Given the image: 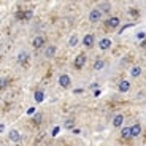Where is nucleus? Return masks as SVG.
<instances>
[{
	"instance_id": "1",
	"label": "nucleus",
	"mask_w": 146,
	"mask_h": 146,
	"mask_svg": "<svg viewBox=\"0 0 146 146\" xmlns=\"http://www.w3.org/2000/svg\"><path fill=\"white\" fill-rule=\"evenodd\" d=\"M86 60H88L86 54H84V52H81V54H78V56H76L75 62H73V67H75L76 70H81L84 65H86Z\"/></svg>"
},
{
	"instance_id": "2",
	"label": "nucleus",
	"mask_w": 146,
	"mask_h": 146,
	"mask_svg": "<svg viewBox=\"0 0 146 146\" xmlns=\"http://www.w3.org/2000/svg\"><path fill=\"white\" fill-rule=\"evenodd\" d=\"M70 84H72V78H70L67 73H62V75L59 76V86L64 88V89H68Z\"/></svg>"
},
{
	"instance_id": "3",
	"label": "nucleus",
	"mask_w": 146,
	"mask_h": 146,
	"mask_svg": "<svg viewBox=\"0 0 146 146\" xmlns=\"http://www.w3.org/2000/svg\"><path fill=\"white\" fill-rule=\"evenodd\" d=\"M102 11H100V8H94V10H91V13H89V21L91 22H99L100 19H102Z\"/></svg>"
},
{
	"instance_id": "4",
	"label": "nucleus",
	"mask_w": 146,
	"mask_h": 146,
	"mask_svg": "<svg viewBox=\"0 0 146 146\" xmlns=\"http://www.w3.org/2000/svg\"><path fill=\"white\" fill-rule=\"evenodd\" d=\"M121 24V19L117 18V16H113V18H108L105 21V26L108 27V29H117Z\"/></svg>"
},
{
	"instance_id": "5",
	"label": "nucleus",
	"mask_w": 146,
	"mask_h": 146,
	"mask_svg": "<svg viewBox=\"0 0 146 146\" xmlns=\"http://www.w3.org/2000/svg\"><path fill=\"white\" fill-rule=\"evenodd\" d=\"M44 43H46V38H44L43 35H36L32 41V46L35 48V49H40V48L44 46Z\"/></svg>"
},
{
	"instance_id": "6",
	"label": "nucleus",
	"mask_w": 146,
	"mask_h": 146,
	"mask_svg": "<svg viewBox=\"0 0 146 146\" xmlns=\"http://www.w3.org/2000/svg\"><path fill=\"white\" fill-rule=\"evenodd\" d=\"M94 41H95L94 33H86V35L83 36V44L86 48H92V46H94Z\"/></svg>"
},
{
	"instance_id": "7",
	"label": "nucleus",
	"mask_w": 146,
	"mask_h": 146,
	"mask_svg": "<svg viewBox=\"0 0 146 146\" xmlns=\"http://www.w3.org/2000/svg\"><path fill=\"white\" fill-rule=\"evenodd\" d=\"M130 132H132V138L140 137L141 135V124H140V122H135V124L130 127Z\"/></svg>"
},
{
	"instance_id": "8",
	"label": "nucleus",
	"mask_w": 146,
	"mask_h": 146,
	"mask_svg": "<svg viewBox=\"0 0 146 146\" xmlns=\"http://www.w3.org/2000/svg\"><path fill=\"white\" fill-rule=\"evenodd\" d=\"M56 52H57V48H56L54 44H51V46H48L46 49H44V57H46V59H52L56 56Z\"/></svg>"
},
{
	"instance_id": "9",
	"label": "nucleus",
	"mask_w": 146,
	"mask_h": 146,
	"mask_svg": "<svg viewBox=\"0 0 146 146\" xmlns=\"http://www.w3.org/2000/svg\"><path fill=\"white\" fill-rule=\"evenodd\" d=\"M117 89H119V92H122V94H124V92H129L130 91V83H129L127 80H122L117 84Z\"/></svg>"
},
{
	"instance_id": "10",
	"label": "nucleus",
	"mask_w": 146,
	"mask_h": 146,
	"mask_svg": "<svg viewBox=\"0 0 146 146\" xmlns=\"http://www.w3.org/2000/svg\"><path fill=\"white\" fill-rule=\"evenodd\" d=\"M18 62L21 64V65H26L27 62H29V52H26V51H21L18 54Z\"/></svg>"
},
{
	"instance_id": "11",
	"label": "nucleus",
	"mask_w": 146,
	"mask_h": 146,
	"mask_svg": "<svg viewBox=\"0 0 146 146\" xmlns=\"http://www.w3.org/2000/svg\"><path fill=\"white\" fill-rule=\"evenodd\" d=\"M110 46H111V40H110V38H102V40L99 41V48L102 49V51L110 49Z\"/></svg>"
},
{
	"instance_id": "12",
	"label": "nucleus",
	"mask_w": 146,
	"mask_h": 146,
	"mask_svg": "<svg viewBox=\"0 0 146 146\" xmlns=\"http://www.w3.org/2000/svg\"><path fill=\"white\" fill-rule=\"evenodd\" d=\"M8 137H10V140L13 143H19V141H21V133H19L18 130H11Z\"/></svg>"
},
{
	"instance_id": "13",
	"label": "nucleus",
	"mask_w": 146,
	"mask_h": 146,
	"mask_svg": "<svg viewBox=\"0 0 146 146\" xmlns=\"http://www.w3.org/2000/svg\"><path fill=\"white\" fill-rule=\"evenodd\" d=\"M122 122H124V116H122V114H116V116L113 117V127H121Z\"/></svg>"
},
{
	"instance_id": "14",
	"label": "nucleus",
	"mask_w": 146,
	"mask_h": 146,
	"mask_svg": "<svg viewBox=\"0 0 146 146\" xmlns=\"http://www.w3.org/2000/svg\"><path fill=\"white\" fill-rule=\"evenodd\" d=\"M121 137L122 140H130L132 138V132H130V127H124L121 130Z\"/></svg>"
},
{
	"instance_id": "15",
	"label": "nucleus",
	"mask_w": 146,
	"mask_h": 146,
	"mask_svg": "<svg viewBox=\"0 0 146 146\" xmlns=\"http://www.w3.org/2000/svg\"><path fill=\"white\" fill-rule=\"evenodd\" d=\"M141 67H138V65H135V67H132L130 68V76L132 78H137V76H140V75H141Z\"/></svg>"
},
{
	"instance_id": "16",
	"label": "nucleus",
	"mask_w": 146,
	"mask_h": 146,
	"mask_svg": "<svg viewBox=\"0 0 146 146\" xmlns=\"http://www.w3.org/2000/svg\"><path fill=\"white\" fill-rule=\"evenodd\" d=\"M78 43H80V36H78L76 33H73V35L70 36V40H68V46L75 48V46H76Z\"/></svg>"
},
{
	"instance_id": "17",
	"label": "nucleus",
	"mask_w": 146,
	"mask_h": 146,
	"mask_svg": "<svg viewBox=\"0 0 146 146\" xmlns=\"http://www.w3.org/2000/svg\"><path fill=\"white\" fill-rule=\"evenodd\" d=\"M103 67H105V60H103V59H95V62H94V70L95 72L102 70Z\"/></svg>"
},
{
	"instance_id": "18",
	"label": "nucleus",
	"mask_w": 146,
	"mask_h": 146,
	"mask_svg": "<svg viewBox=\"0 0 146 146\" xmlns=\"http://www.w3.org/2000/svg\"><path fill=\"white\" fill-rule=\"evenodd\" d=\"M33 99H35V102L41 103V102L44 100V92H43V91H36L35 94H33Z\"/></svg>"
},
{
	"instance_id": "19",
	"label": "nucleus",
	"mask_w": 146,
	"mask_h": 146,
	"mask_svg": "<svg viewBox=\"0 0 146 146\" xmlns=\"http://www.w3.org/2000/svg\"><path fill=\"white\" fill-rule=\"evenodd\" d=\"M100 11L102 13H110V10H111V3L110 2H103V3H100Z\"/></svg>"
},
{
	"instance_id": "20",
	"label": "nucleus",
	"mask_w": 146,
	"mask_h": 146,
	"mask_svg": "<svg viewBox=\"0 0 146 146\" xmlns=\"http://www.w3.org/2000/svg\"><path fill=\"white\" fill-rule=\"evenodd\" d=\"M33 18V11L32 10H24V21H30Z\"/></svg>"
},
{
	"instance_id": "21",
	"label": "nucleus",
	"mask_w": 146,
	"mask_h": 146,
	"mask_svg": "<svg viewBox=\"0 0 146 146\" xmlns=\"http://www.w3.org/2000/svg\"><path fill=\"white\" fill-rule=\"evenodd\" d=\"M64 127H65V129H73V127H75V121H73V119L65 121V124H64Z\"/></svg>"
},
{
	"instance_id": "22",
	"label": "nucleus",
	"mask_w": 146,
	"mask_h": 146,
	"mask_svg": "<svg viewBox=\"0 0 146 146\" xmlns=\"http://www.w3.org/2000/svg\"><path fill=\"white\" fill-rule=\"evenodd\" d=\"M15 18L18 19V21H24V11H22V10L16 11V15H15Z\"/></svg>"
},
{
	"instance_id": "23",
	"label": "nucleus",
	"mask_w": 146,
	"mask_h": 146,
	"mask_svg": "<svg viewBox=\"0 0 146 146\" xmlns=\"http://www.w3.org/2000/svg\"><path fill=\"white\" fill-rule=\"evenodd\" d=\"M7 84H8V80L7 78H2V80H0V89H5Z\"/></svg>"
},
{
	"instance_id": "24",
	"label": "nucleus",
	"mask_w": 146,
	"mask_h": 146,
	"mask_svg": "<svg viewBox=\"0 0 146 146\" xmlns=\"http://www.w3.org/2000/svg\"><path fill=\"white\" fill-rule=\"evenodd\" d=\"M59 130H60V127H54V129H52V137H56V135H57V133H59Z\"/></svg>"
},
{
	"instance_id": "25",
	"label": "nucleus",
	"mask_w": 146,
	"mask_h": 146,
	"mask_svg": "<svg viewBox=\"0 0 146 146\" xmlns=\"http://www.w3.org/2000/svg\"><path fill=\"white\" fill-rule=\"evenodd\" d=\"M40 119H41V114H36L35 119H33V121H35V124H40Z\"/></svg>"
},
{
	"instance_id": "26",
	"label": "nucleus",
	"mask_w": 146,
	"mask_h": 146,
	"mask_svg": "<svg viewBox=\"0 0 146 146\" xmlns=\"http://www.w3.org/2000/svg\"><path fill=\"white\" fill-rule=\"evenodd\" d=\"M132 26H133V24H127V26H124V27H122V29L119 30V33H122V32H124L125 29H129V27H132Z\"/></svg>"
},
{
	"instance_id": "27",
	"label": "nucleus",
	"mask_w": 146,
	"mask_h": 146,
	"mask_svg": "<svg viewBox=\"0 0 146 146\" xmlns=\"http://www.w3.org/2000/svg\"><path fill=\"white\" fill-rule=\"evenodd\" d=\"M33 113H35V108H33V106H32V108L27 110V114H33Z\"/></svg>"
},
{
	"instance_id": "28",
	"label": "nucleus",
	"mask_w": 146,
	"mask_h": 146,
	"mask_svg": "<svg viewBox=\"0 0 146 146\" xmlns=\"http://www.w3.org/2000/svg\"><path fill=\"white\" fill-rule=\"evenodd\" d=\"M137 36H138V38H145V36H146V33H145V32H140Z\"/></svg>"
}]
</instances>
